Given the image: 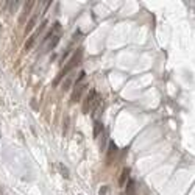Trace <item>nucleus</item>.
I'll return each instance as SVG.
<instances>
[{
  "label": "nucleus",
  "instance_id": "4",
  "mask_svg": "<svg viewBox=\"0 0 195 195\" xmlns=\"http://www.w3.org/2000/svg\"><path fill=\"white\" fill-rule=\"evenodd\" d=\"M97 95V91H91L89 92V95L86 97V100H85V103H83V112L85 114H87L89 112V109H91V103H92V100H94V97Z\"/></svg>",
  "mask_w": 195,
  "mask_h": 195
},
{
  "label": "nucleus",
  "instance_id": "11",
  "mask_svg": "<svg viewBox=\"0 0 195 195\" xmlns=\"http://www.w3.org/2000/svg\"><path fill=\"white\" fill-rule=\"evenodd\" d=\"M8 3V6H10V11L11 13H14V11L17 10V6H19V3L20 2H16V0H10V2H6Z\"/></svg>",
  "mask_w": 195,
  "mask_h": 195
},
{
  "label": "nucleus",
  "instance_id": "6",
  "mask_svg": "<svg viewBox=\"0 0 195 195\" xmlns=\"http://www.w3.org/2000/svg\"><path fill=\"white\" fill-rule=\"evenodd\" d=\"M130 173H131V170H130V167H125L123 172H122V175H120V179H119V184L120 186H123L125 183L130 179Z\"/></svg>",
  "mask_w": 195,
  "mask_h": 195
},
{
  "label": "nucleus",
  "instance_id": "2",
  "mask_svg": "<svg viewBox=\"0 0 195 195\" xmlns=\"http://www.w3.org/2000/svg\"><path fill=\"white\" fill-rule=\"evenodd\" d=\"M86 87H87L86 83H83V85H76V86H75V89H74V92H72L70 102H72V103L80 102V98H81V95H83V94H85Z\"/></svg>",
  "mask_w": 195,
  "mask_h": 195
},
{
  "label": "nucleus",
  "instance_id": "10",
  "mask_svg": "<svg viewBox=\"0 0 195 195\" xmlns=\"http://www.w3.org/2000/svg\"><path fill=\"white\" fill-rule=\"evenodd\" d=\"M102 130H103V123L97 120V122H95V127H94V136H98Z\"/></svg>",
  "mask_w": 195,
  "mask_h": 195
},
{
  "label": "nucleus",
  "instance_id": "3",
  "mask_svg": "<svg viewBox=\"0 0 195 195\" xmlns=\"http://www.w3.org/2000/svg\"><path fill=\"white\" fill-rule=\"evenodd\" d=\"M45 25H47V20H44L42 24L39 25V30H38V31L34 33L33 36H30V39H28V41H27V42H25V48H27V50H28L30 47H33V44H34V39H36V38L39 36V33H41V31H42V30L45 28Z\"/></svg>",
  "mask_w": 195,
  "mask_h": 195
},
{
  "label": "nucleus",
  "instance_id": "8",
  "mask_svg": "<svg viewBox=\"0 0 195 195\" xmlns=\"http://www.w3.org/2000/svg\"><path fill=\"white\" fill-rule=\"evenodd\" d=\"M58 169H59V172H61V175H63V178H69V170H67V167L66 166H64V164L63 162H59L58 164Z\"/></svg>",
  "mask_w": 195,
  "mask_h": 195
},
{
  "label": "nucleus",
  "instance_id": "5",
  "mask_svg": "<svg viewBox=\"0 0 195 195\" xmlns=\"http://www.w3.org/2000/svg\"><path fill=\"white\" fill-rule=\"evenodd\" d=\"M33 6H34V2H33V0H28V2H25V5H24V13H22V16H20V22L25 20V17L28 16V11L31 10Z\"/></svg>",
  "mask_w": 195,
  "mask_h": 195
},
{
  "label": "nucleus",
  "instance_id": "17",
  "mask_svg": "<svg viewBox=\"0 0 195 195\" xmlns=\"http://www.w3.org/2000/svg\"><path fill=\"white\" fill-rule=\"evenodd\" d=\"M0 195H2V190H0Z\"/></svg>",
  "mask_w": 195,
  "mask_h": 195
},
{
  "label": "nucleus",
  "instance_id": "12",
  "mask_svg": "<svg viewBox=\"0 0 195 195\" xmlns=\"http://www.w3.org/2000/svg\"><path fill=\"white\" fill-rule=\"evenodd\" d=\"M117 151V145L114 140H109V147H108V155H114Z\"/></svg>",
  "mask_w": 195,
  "mask_h": 195
},
{
  "label": "nucleus",
  "instance_id": "9",
  "mask_svg": "<svg viewBox=\"0 0 195 195\" xmlns=\"http://www.w3.org/2000/svg\"><path fill=\"white\" fill-rule=\"evenodd\" d=\"M134 186H136L134 179H130V181H128V186H127V194H128V195H133V194H134Z\"/></svg>",
  "mask_w": 195,
  "mask_h": 195
},
{
  "label": "nucleus",
  "instance_id": "1",
  "mask_svg": "<svg viewBox=\"0 0 195 195\" xmlns=\"http://www.w3.org/2000/svg\"><path fill=\"white\" fill-rule=\"evenodd\" d=\"M81 56H83V48H76L75 53H74V56L70 58V61H69L66 66L63 67V70H61L59 74H58V76L55 78V81H53V86H58V85H59L61 80H63L64 76H66V75L69 74V72H70L72 69H74V67L76 66V64H78L80 61H81Z\"/></svg>",
  "mask_w": 195,
  "mask_h": 195
},
{
  "label": "nucleus",
  "instance_id": "16",
  "mask_svg": "<svg viewBox=\"0 0 195 195\" xmlns=\"http://www.w3.org/2000/svg\"><path fill=\"white\" fill-rule=\"evenodd\" d=\"M69 122H70V120H69V117H66V119H64V134H66V133H67V128H69Z\"/></svg>",
  "mask_w": 195,
  "mask_h": 195
},
{
  "label": "nucleus",
  "instance_id": "7",
  "mask_svg": "<svg viewBox=\"0 0 195 195\" xmlns=\"http://www.w3.org/2000/svg\"><path fill=\"white\" fill-rule=\"evenodd\" d=\"M58 42H59V34H56V36H53L52 39H50V42H48V45L45 47V50H52L53 47H56V45H58Z\"/></svg>",
  "mask_w": 195,
  "mask_h": 195
},
{
  "label": "nucleus",
  "instance_id": "13",
  "mask_svg": "<svg viewBox=\"0 0 195 195\" xmlns=\"http://www.w3.org/2000/svg\"><path fill=\"white\" fill-rule=\"evenodd\" d=\"M36 19H38V16H33L31 17V20L27 24V30H25V33H30L33 30V27H34V22H36Z\"/></svg>",
  "mask_w": 195,
  "mask_h": 195
},
{
  "label": "nucleus",
  "instance_id": "15",
  "mask_svg": "<svg viewBox=\"0 0 195 195\" xmlns=\"http://www.w3.org/2000/svg\"><path fill=\"white\" fill-rule=\"evenodd\" d=\"M108 186H102L100 190H98V195H108Z\"/></svg>",
  "mask_w": 195,
  "mask_h": 195
},
{
  "label": "nucleus",
  "instance_id": "14",
  "mask_svg": "<svg viewBox=\"0 0 195 195\" xmlns=\"http://www.w3.org/2000/svg\"><path fill=\"white\" fill-rule=\"evenodd\" d=\"M72 81H74V78H72V76L69 75L67 78H66V81H64V85H63V89H64V91H67L69 87L72 86Z\"/></svg>",
  "mask_w": 195,
  "mask_h": 195
}]
</instances>
